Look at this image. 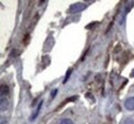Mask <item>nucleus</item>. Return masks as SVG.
<instances>
[{
	"label": "nucleus",
	"instance_id": "nucleus-7",
	"mask_svg": "<svg viewBox=\"0 0 134 124\" xmlns=\"http://www.w3.org/2000/svg\"><path fill=\"white\" fill-rule=\"evenodd\" d=\"M59 124H73V122H72V120H70V119H68V118H64V119H62V120L60 121Z\"/></svg>",
	"mask_w": 134,
	"mask_h": 124
},
{
	"label": "nucleus",
	"instance_id": "nucleus-1",
	"mask_svg": "<svg viewBox=\"0 0 134 124\" xmlns=\"http://www.w3.org/2000/svg\"><path fill=\"white\" fill-rule=\"evenodd\" d=\"M86 8H87V4H85L83 2H76V3H73L70 5L68 13L69 14H77V13L85 10Z\"/></svg>",
	"mask_w": 134,
	"mask_h": 124
},
{
	"label": "nucleus",
	"instance_id": "nucleus-4",
	"mask_svg": "<svg viewBox=\"0 0 134 124\" xmlns=\"http://www.w3.org/2000/svg\"><path fill=\"white\" fill-rule=\"evenodd\" d=\"M42 104H43V101L41 100V101L39 103V105L37 106V109L35 110V112H34L33 114H32V117L30 118V120H31V121H33V120H35V119L37 118V116H38V114H39V112H40V110H41V106H42Z\"/></svg>",
	"mask_w": 134,
	"mask_h": 124
},
{
	"label": "nucleus",
	"instance_id": "nucleus-6",
	"mask_svg": "<svg viewBox=\"0 0 134 124\" xmlns=\"http://www.w3.org/2000/svg\"><path fill=\"white\" fill-rule=\"evenodd\" d=\"M122 124H134V120L132 118H126L123 120Z\"/></svg>",
	"mask_w": 134,
	"mask_h": 124
},
{
	"label": "nucleus",
	"instance_id": "nucleus-5",
	"mask_svg": "<svg viewBox=\"0 0 134 124\" xmlns=\"http://www.w3.org/2000/svg\"><path fill=\"white\" fill-rule=\"evenodd\" d=\"M8 94H9V88H8V86L7 85H5V84H2L1 85V96H8Z\"/></svg>",
	"mask_w": 134,
	"mask_h": 124
},
{
	"label": "nucleus",
	"instance_id": "nucleus-3",
	"mask_svg": "<svg viewBox=\"0 0 134 124\" xmlns=\"http://www.w3.org/2000/svg\"><path fill=\"white\" fill-rule=\"evenodd\" d=\"M0 106H1V112L7 110L8 107V99L6 96H1V100H0Z\"/></svg>",
	"mask_w": 134,
	"mask_h": 124
},
{
	"label": "nucleus",
	"instance_id": "nucleus-2",
	"mask_svg": "<svg viewBox=\"0 0 134 124\" xmlns=\"http://www.w3.org/2000/svg\"><path fill=\"white\" fill-rule=\"evenodd\" d=\"M124 106L128 111H134V96L127 98L124 103Z\"/></svg>",
	"mask_w": 134,
	"mask_h": 124
},
{
	"label": "nucleus",
	"instance_id": "nucleus-10",
	"mask_svg": "<svg viewBox=\"0 0 134 124\" xmlns=\"http://www.w3.org/2000/svg\"><path fill=\"white\" fill-rule=\"evenodd\" d=\"M131 74H132V77H134V69L132 71V72H131Z\"/></svg>",
	"mask_w": 134,
	"mask_h": 124
},
{
	"label": "nucleus",
	"instance_id": "nucleus-8",
	"mask_svg": "<svg viewBox=\"0 0 134 124\" xmlns=\"http://www.w3.org/2000/svg\"><path fill=\"white\" fill-rule=\"evenodd\" d=\"M71 71L72 69H68L66 72V77H65V79H64V81H63V84H65L67 81H68V79H69V77H70V73H71Z\"/></svg>",
	"mask_w": 134,
	"mask_h": 124
},
{
	"label": "nucleus",
	"instance_id": "nucleus-9",
	"mask_svg": "<svg viewBox=\"0 0 134 124\" xmlns=\"http://www.w3.org/2000/svg\"><path fill=\"white\" fill-rule=\"evenodd\" d=\"M57 89H54L53 91H52V94H51V96H52V98H54V96H56V94H57Z\"/></svg>",
	"mask_w": 134,
	"mask_h": 124
}]
</instances>
